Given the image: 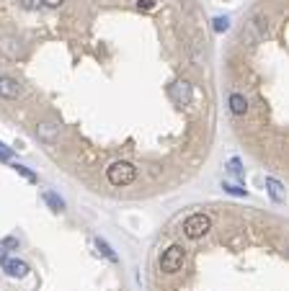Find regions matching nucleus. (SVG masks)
Returning <instances> with one entry per match:
<instances>
[{
  "mask_svg": "<svg viewBox=\"0 0 289 291\" xmlns=\"http://www.w3.org/2000/svg\"><path fill=\"white\" fill-rule=\"evenodd\" d=\"M44 5H49V8H60L62 5V0H41Z\"/></svg>",
  "mask_w": 289,
  "mask_h": 291,
  "instance_id": "nucleus-21",
  "label": "nucleus"
},
{
  "mask_svg": "<svg viewBox=\"0 0 289 291\" xmlns=\"http://www.w3.org/2000/svg\"><path fill=\"white\" fill-rule=\"evenodd\" d=\"M222 188L227 191V194H232V196H248V191H246V188H240V186H232V183H225Z\"/></svg>",
  "mask_w": 289,
  "mask_h": 291,
  "instance_id": "nucleus-15",
  "label": "nucleus"
},
{
  "mask_svg": "<svg viewBox=\"0 0 289 291\" xmlns=\"http://www.w3.org/2000/svg\"><path fill=\"white\" fill-rule=\"evenodd\" d=\"M106 178H108L111 186H119V188L129 186V183H134V178H137V168H134L132 162L119 160V162H114V165L106 170Z\"/></svg>",
  "mask_w": 289,
  "mask_h": 291,
  "instance_id": "nucleus-1",
  "label": "nucleus"
},
{
  "mask_svg": "<svg viewBox=\"0 0 289 291\" xmlns=\"http://www.w3.org/2000/svg\"><path fill=\"white\" fill-rule=\"evenodd\" d=\"M21 3H23L26 8H29V11H36V8H39V3H41V0H21Z\"/></svg>",
  "mask_w": 289,
  "mask_h": 291,
  "instance_id": "nucleus-19",
  "label": "nucleus"
},
{
  "mask_svg": "<svg viewBox=\"0 0 289 291\" xmlns=\"http://www.w3.org/2000/svg\"><path fill=\"white\" fill-rule=\"evenodd\" d=\"M137 8L140 11H152V8H155V0H137Z\"/></svg>",
  "mask_w": 289,
  "mask_h": 291,
  "instance_id": "nucleus-17",
  "label": "nucleus"
},
{
  "mask_svg": "<svg viewBox=\"0 0 289 291\" xmlns=\"http://www.w3.org/2000/svg\"><path fill=\"white\" fill-rule=\"evenodd\" d=\"M266 191H268V196L274 198L276 204H284V198H287V191H284V186L279 183L276 178H266Z\"/></svg>",
  "mask_w": 289,
  "mask_h": 291,
  "instance_id": "nucleus-9",
  "label": "nucleus"
},
{
  "mask_svg": "<svg viewBox=\"0 0 289 291\" xmlns=\"http://www.w3.org/2000/svg\"><path fill=\"white\" fill-rule=\"evenodd\" d=\"M18 96H21V85H18L13 78H0V98L13 101V98H18Z\"/></svg>",
  "mask_w": 289,
  "mask_h": 291,
  "instance_id": "nucleus-8",
  "label": "nucleus"
},
{
  "mask_svg": "<svg viewBox=\"0 0 289 291\" xmlns=\"http://www.w3.org/2000/svg\"><path fill=\"white\" fill-rule=\"evenodd\" d=\"M0 160H11V150L5 144H0Z\"/></svg>",
  "mask_w": 289,
  "mask_h": 291,
  "instance_id": "nucleus-20",
  "label": "nucleus"
},
{
  "mask_svg": "<svg viewBox=\"0 0 289 291\" xmlns=\"http://www.w3.org/2000/svg\"><path fill=\"white\" fill-rule=\"evenodd\" d=\"M266 36V23H264V18L256 16V18H250V21L246 23V29H243V39L246 41H261Z\"/></svg>",
  "mask_w": 289,
  "mask_h": 291,
  "instance_id": "nucleus-5",
  "label": "nucleus"
},
{
  "mask_svg": "<svg viewBox=\"0 0 289 291\" xmlns=\"http://www.w3.org/2000/svg\"><path fill=\"white\" fill-rule=\"evenodd\" d=\"M93 245H96V250H98V252H101V255H103L106 260H111V263H116V260H119V255H116V252L111 250V245H108L106 240H101V237H96V240H93Z\"/></svg>",
  "mask_w": 289,
  "mask_h": 291,
  "instance_id": "nucleus-12",
  "label": "nucleus"
},
{
  "mask_svg": "<svg viewBox=\"0 0 289 291\" xmlns=\"http://www.w3.org/2000/svg\"><path fill=\"white\" fill-rule=\"evenodd\" d=\"M0 248H18V240L16 237H5L3 242H0Z\"/></svg>",
  "mask_w": 289,
  "mask_h": 291,
  "instance_id": "nucleus-18",
  "label": "nucleus"
},
{
  "mask_svg": "<svg viewBox=\"0 0 289 291\" xmlns=\"http://www.w3.org/2000/svg\"><path fill=\"white\" fill-rule=\"evenodd\" d=\"M5 260H8V258H5V248H0V266H3Z\"/></svg>",
  "mask_w": 289,
  "mask_h": 291,
  "instance_id": "nucleus-22",
  "label": "nucleus"
},
{
  "mask_svg": "<svg viewBox=\"0 0 289 291\" xmlns=\"http://www.w3.org/2000/svg\"><path fill=\"white\" fill-rule=\"evenodd\" d=\"M41 198L47 201V206L52 209V212H65V201H62V198L54 194V191H44Z\"/></svg>",
  "mask_w": 289,
  "mask_h": 291,
  "instance_id": "nucleus-11",
  "label": "nucleus"
},
{
  "mask_svg": "<svg viewBox=\"0 0 289 291\" xmlns=\"http://www.w3.org/2000/svg\"><path fill=\"white\" fill-rule=\"evenodd\" d=\"M227 173H230V175H235V178H246V173H243V165H240L238 157H232L227 162Z\"/></svg>",
  "mask_w": 289,
  "mask_h": 291,
  "instance_id": "nucleus-13",
  "label": "nucleus"
},
{
  "mask_svg": "<svg viewBox=\"0 0 289 291\" xmlns=\"http://www.w3.org/2000/svg\"><path fill=\"white\" fill-rule=\"evenodd\" d=\"M168 96H170V101H173L176 106H191V101H194L191 83H186V80H178V83L170 85Z\"/></svg>",
  "mask_w": 289,
  "mask_h": 291,
  "instance_id": "nucleus-4",
  "label": "nucleus"
},
{
  "mask_svg": "<svg viewBox=\"0 0 289 291\" xmlns=\"http://www.w3.org/2000/svg\"><path fill=\"white\" fill-rule=\"evenodd\" d=\"M212 26H214V31H220V34H222V31H227V29H230V18H227V16H217L214 21H212Z\"/></svg>",
  "mask_w": 289,
  "mask_h": 291,
  "instance_id": "nucleus-14",
  "label": "nucleus"
},
{
  "mask_svg": "<svg viewBox=\"0 0 289 291\" xmlns=\"http://www.w3.org/2000/svg\"><path fill=\"white\" fill-rule=\"evenodd\" d=\"M34 132H36V137L47 144H54L60 139V124H54V121H39Z\"/></svg>",
  "mask_w": 289,
  "mask_h": 291,
  "instance_id": "nucleus-6",
  "label": "nucleus"
},
{
  "mask_svg": "<svg viewBox=\"0 0 289 291\" xmlns=\"http://www.w3.org/2000/svg\"><path fill=\"white\" fill-rule=\"evenodd\" d=\"M160 268H163V273H176V271L184 268V248L181 245H170L168 250H163Z\"/></svg>",
  "mask_w": 289,
  "mask_h": 291,
  "instance_id": "nucleus-3",
  "label": "nucleus"
},
{
  "mask_svg": "<svg viewBox=\"0 0 289 291\" xmlns=\"http://www.w3.org/2000/svg\"><path fill=\"white\" fill-rule=\"evenodd\" d=\"M230 111L235 116H243L248 111V101H246V96H240V93H232L230 96Z\"/></svg>",
  "mask_w": 289,
  "mask_h": 291,
  "instance_id": "nucleus-10",
  "label": "nucleus"
},
{
  "mask_svg": "<svg viewBox=\"0 0 289 291\" xmlns=\"http://www.w3.org/2000/svg\"><path fill=\"white\" fill-rule=\"evenodd\" d=\"M13 170H16V173H21V175H23L26 180H36V175H34V173H31L29 168H23V165H13Z\"/></svg>",
  "mask_w": 289,
  "mask_h": 291,
  "instance_id": "nucleus-16",
  "label": "nucleus"
},
{
  "mask_svg": "<svg viewBox=\"0 0 289 291\" xmlns=\"http://www.w3.org/2000/svg\"><path fill=\"white\" fill-rule=\"evenodd\" d=\"M3 271H5L11 278H26V276H29V263L13 258V260H5V263H3Z\"/></svg>",
  "mask_w": 289,
  "mask_h": 291,
  "instance_id": "nucleus-7",
  "label": "nucleus"
},
{
  "mask_svg": "<svg viewBox=\"0 0 289 291\" xmlns=\"http://www.w3.org/2000/svg\"><path fill=\"white\" fill-rule=\"evenodd\" d=\"M209 230H212V219H209L206 214H191V216L184 222V234H186L188 240L204 237Z\"/></svg>",
  "mask_w": 289,
  "mask_h": 291,
  "instance_id": "nucleus-2",
  "label": "nucleus"
}]
</instances>
